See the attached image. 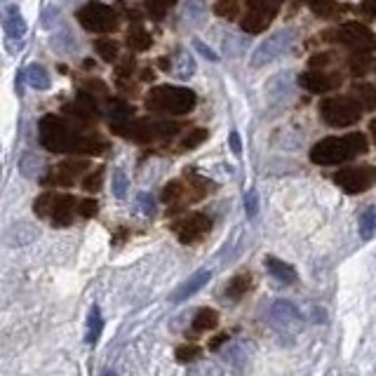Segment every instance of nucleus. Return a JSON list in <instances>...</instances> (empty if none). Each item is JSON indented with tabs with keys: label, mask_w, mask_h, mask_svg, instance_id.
Segmentation results:
<instances>
[{
	"label": "nucleus",
	"mask_w": 376,
	"mask_h": 376,
	"mask_svg": "<svg viewBox=\"0 0 376 376\" xmlns=\"http://www.w3.org/2000/svg\"><path fill=\"white\" fill-rule=\"evenodd\" d=\"M85 87H87L89 94H101V97H104V94H109V89H106V85L101 80H87Z\"/></svg>",
	"instance_id": "49530a36"
},
{
	"label": "nucleus",
	"mask_w": 376,
	"mask_h": 376,
	"mask_svg": "<svg viewBox=\"0 0 376 376\" xmlns=\"http://www.w3.org/2000/svg\"><path fill=\"white\" fill-rule=\"evenodd\" d=\"M101 376H118V374L111 372V369H104V372H101Z\"/></svg>",
	"instance_id": "864d4df0"
},
{
	"label": "nucleus",
	"mask_w": 376,
	"mask_h": 376,
	"mask_svg": "<svg viewBox=\"0 0 376 376\" xmlns=\"http://www.w3.org/2000/svg\"><path fill=\"white\" fill-rule=\"evenodd\" d=\"M183 198H186V183H183L181 179L170 181L163 190V202H167V205H179Z\"/></svg>",
	"instance_id": "c85d7f7f"
},
{
	"label": "nucleus",
	"mask_w": 376,
	"mask_h": 376,
	"mask_svg": "<svg viewBox=\"0 0 376 376\" xmlns=\"http://www.w3.org/2000/svg\"><path fill=\"white\" fill-rule=\"evenodd\" d=\"M362 12H365L367 17H374L376 15V3H362Z\"/></svg>",
	"instance_id": "3c124183"
},
{
	"label": "nucleus",
	"mask_w": 376,
	"mask_h": 376,
	"mask_svg": "<svg viewBox=\"0 0 376 376\" xmlns=\"http://www.w3.org/2000/svg\"><path fill=\"white\" fill-rule=\"evenodd\" d=\"M3 28H5V35L12 40V38H24L26 35V21H24L21 12L17 5H8L3 12Z\"/></svg>",
	"instance_id": "dca6fc26"
},
{
	"label": "nucleus",
	"mask_w": 376,
	"mask_h": 376,
	"mask_svg": "<svg viewBox=\"0 0 376 376\" xmlns=\"http://www.w3.org/2000/svg\"><path fill=\"white\" fill-rule=\"evenodd\" d=\"M266 268H268V273L278 280V283H285V285L296 283V271H294V268H292L289 264H285V261L276 259V256H268Z\"/></svg>",
	"instance_id": "aec40b11"
},
{
	"label": "nucleus",
	"mask_w": 376,
	"mask_h": 376,
	"mask_svg": "<svg viewBox=\"0 0 376 376\" xmlns=\"http://www.w3.org/2000/svg\"><path fill=\"white\" fill-rule=\"evenodd\" d=\"M19 172L26 179H38L40 172H43V160L35 153H24L19 158Z\"/></svg>",
	"instance_id": "bb28decb"
},
{
	"label": "nucleus",
	"mask_w": 376,
	"mask_h": 376,
	"mask_svg": "<svg viewBox=\"0 0 376 376\" xmlns=\"http://www.w3.org/2000/svg\"><path fill=\"white\" fill-rule=\"evenodd\" d=\"M367 148V136L362 132H350L346 136H327V139L318 141L310 148V160L315 165L332 167L348 163L350 158H357V155H365Z\"/></svg>",
	"instance_id": "f03ea898"
},
{
	"label": "nucleus",
	"mask_w": 376,
	"mask_h": 376,
	"mask_svg": "<svg viewBox=\"0 0 376 376\" xmlns=\"http://www.w3.org/2000/svg\"><path fill=\"white\" fill-rule=\"evenodd\" d=\"M214 12L219 17H224V19H235V15L240 12V5H238V0H217Z\"/></svg>",
	"instance_id": "c9c22d12"
},
{
	"label": "nucleus",
	"mask_w": 376,
	"mask_h": 376,
	"mask_svg": "<svg viewBox=\"0 0 376 376\" xmlns=\"http://www.w3.org/2000/svg\"><path fill=\"white\" fill-rule=\"evenodd\" d=\"M198 104V94L190 87L158 85L146 94V106L151 111L167 113V116H186Z\"/></svg>",
	"instance_id": "7ed1b4c3"
},
{
	"label": "nucleus",
	"mask_w": 376,
	"mask_h": 376,
	"mask_svg": "<svg viewBox=\"0 0 376 376\" xmlns=\"http://www.w3.org/2000/svg\"><path fill=\"white\" fill-rule=\"evenodd\" d=\"M153 45V35L146 31L144 26H134L127 33V47L134 52H146Z\"/></svg>",
	"instance_id": "4be33fe9"
},
{
	"label": "nucleus",
	"mask_w": 376,
	"mask_h": 376,
	"mask_svg": "<svg viewBox=\"0 0 376 376\" xmlns=\"http://www.w3.org/2000/svg\"><path fill=\"white\" fill-rule=\"evenodd\" d=\"M308 5L315 12V17H332L337 12V3L334 0H308Z\"/></svg>",
	"instance_id": "e433bc0d"
},
{
	"label": "nucleus",
	"mask_w": 376,
	"mask_h": 376,
	"mask_svg": "<svg viewBox=\"0 0 376 376\" xmlns=\"http://www.w3.org/2000/svg\"><path fill=\"white\" fill-rule=\"evenodd\" d=\"M101 183H104V170L92 172V174L85 177V181H82V188L87 190V193H97V190H101Z\"/></svg>",
	"instance_id": "ea45409f"
},
{
	"label": "nucleus",
	"mask_w": 376,
	"mask_h": 376,
	"mask_svg": "<svg viewBox=\"0 0 376 376\" xmlns=\"http://www.w3.org/2000/svg\"><path fill=\"white\" fill-rule=\"evenodd\" d=\"M94 50H97L99 59H104V62L113 64L118 59V43L111 38H99L97 43H94Z\"/></svg>",
	"instance_id": "473e14b6"
},
{
	"label": "nucleus",
	"mask_w": 376,
	"mask_h": 376,
	"mask_svg": "<svg viewBox=\"0 0 376 376\" xmlns=\"http://www.w3.org/2000/svg\"><path fill=\"white\" fill-rule=\"evenodd\" d=\"M40 144L52 153H82V155H99L106 151V141L97 134H82L64 118L45 116L38 123Z\"/></svg>",
	"instance_id": "f257e3e1"
},
{
	"label": "nucleus",
	"mask_w": 376,
	"mask_h": 376,
	"mask_svg": "<svg viewBox=\"0 0 376 376\" xmlns=\"http://www.w3.org/2000/svg\"><path fill=\"white\" fill-rule=\"evenodd\" d=\"M332 62V55L330 52H322V55H315L310 59V69H327V64Z\"/></svg>",
	"instance_id": "a18cd8bd"
},
{
	"label": "nucleus",
	"mask_w": 376,
	"mask_h": 376,
	"mask_svg": "<svg viewBox=\"0 0 376 376\" xmlns=\"http://www.w3.org/2000/svg\"><path fill=\"white\" fill-rule=\"evenodd\" d=\"M374 233H376V207H367L360 214V235L362 240H372Z\"/></svg>",
	"instance_id": "2f4dec72"
},
{
	"label": "nucleus",
	"mask_w": 376,
	"mask_h": 376,
	"mask_svg": "<svg viewBox=\"0 0 376 376\" xmlns=\"http://www.w3.org/2000/svg\"><path fill=\"white\" fill-rule=\"evenodd\" d=\"M249 287H252V278H249V273H240V276H235L229 285H226V296L233 301H238L247 294Z\"/></svg>",
	"instance_id": "5701e85b"
},
{
	"label": "nucleus",
	"mask_w": 376,
	"mask_h": 376,
	"mask_svg": "<svg viewBox=\"0 0 376 376\" xmlns=\"http://www.w3.org/2000/svg\"><path fill=\"white\" fill-rule=\"evenodd\" d=\"M139 207H141V212H144L146 217H153V214H155V198H153V195H148V193H141L139 195Z\"/></svg>",
	"instance_id": "c03bdc74"
},
{
	"label": "nucleus",
	"mask_w": 376,
	"mask_h": 376,
	"mask_svg": "<svg viewBox=\"0 0 376 376\" xmlns=\"http://www.w3.org/2000/svg\"><path fill=\"white\" fill-rule=\"evenodd\" d=\"M26 78H28V82H31V87H35V89H47V87H50V73H47L40 64L28 66Z\"/></svg>",
	"instance_id": "72a5a7b5"
},
{
	"label": "nucleus",
	"mask_w": 376,
	"mask_h": 376,
	"mask_svg": "<svg viewBox=\"0 0 376 376\" xmlns=\"http://www.w3.org/2000/svg\"><path fill=\"white\" fill-rule=\"evenodd\" d=\"M210 229H212V222H210V217H205V214H188V217H183L181 222L174 224L177 238L183 244L198 242L202 235L210 233Z\"/></svg>",
	"instance_id": "9d476101"
},
{
	"label": "nucleus",
	"mask_w": 376,
	"mask_h": 376,
	"mask_svg": "<svg viewBox=\"0 0 376 376\" xmlns=\"http://www.w3.org/2000/svg\"><path fill=\"white\" fill-rule=\"evenodd\" d=\"M210 278H212L210 271H198L195 276H190L186 283H183L181 287H179L174 294L170 296V301H172V303H181V301L190 299V296H193L195 292H200L207 283H210Z\"/></svg>",
	"instance_id": "2eb2a0df"
},
{
	"label": "nucleus",
	"mask_w": 376,
	"mask_h": 376,
	"mask_svg": "<svg viewBox=\"0 0 376 376\" xmlns=\"http://www.w3.org/2000/svg\"><path fill=\"white\" fill-rule=\"evenodd\" d=\"M292 40H294V33L292 31H278V33L268 35L264 43L254 50L252 64L254 66H266V64L276 62L278 57H283L292 47Z\"/></svg>",
	"instance_id": "1a4fd4ad"
},
{
	"label": "nucleus",
	"mask_w": 376,
	"mask_h": 376,
	"mask_svg": "<svg viewBox=\"0 0 376 376\" xmlns=\"http://www.w3.org/2000/svg\"><path fill=\"white\" fill-rule=\"evenodd\" d=\"M348 66L353 75H365L369 66H372V62H369V55H365V52H355V55L348 59Z\"/></svg>",
	"instance_id": "f704fd0d"
},
{
	"label": "nucleus",
	"mask_w": 376,
	"mask_h": 376,
	"mask_svg": "<svg viewBox=\"0 0 376 376\" xmlns=\"http://www.w3.org/2000/svg\"><path fill=\"white\" fill-rule=\"evenodd\" d=\"M231 151L235 155H242V144H240V134L238 132H231Z\"/></svg>",
	"instance_id": "09e8293b"
},
{
	"label": "nucleus",
	"mask_w": 376,
	"mask_h": 376,
	"mask_svg": "<svg viewBox=\"0 0 376 376\" xmlns=\"http://www.w3.org/2000/svg\"><path fill=\"white\" fill-rule=\"evenodd\" d=\"M33 212L40 219H50V224L55 229H66L73 224L78 202L73 195H62V193H43L33 202Z\"/></svg>",
	"instance_id": "20e7f679"
},
{
	"label": "nucleus",
	"mask_w": 376,
	"mask_h": 376,
	"mask_svg": "<svg viewBox=\"0 0 376 376\" xmlns=\"http://www.w3.org/2000/svg\"><path fill=\"white\" fill-rule=\"evenodd\" d=\"M193 45H195V50H198L200 55L205 57V59H210V62H217V55H214V52H212L210 47H207L205 43H200V40H195Z\"/></svg>",
	"instance_id": "de8ad7c7"
},
{
	"label": "nucleus",
	"mask_w": 376,
	"mask_h": 376,
	"mask_svg": "<svg viewBox=\"0 0 376 376\" xmlns=\"http://www.w3.org/2000/svg\"><path fill=\"white\" fill-rule=\"evenodd\" d=\"M172 73L181 78V80H188V78L195 73V62L186 50H179L177 55L172 57Z\"/></svg>",
	"instance_id": "412c9836"
},
{
	"label": "nucleus",
	"mask_w": 376,
	"mask_h": 376,
	"mask_svg": "<svg viewBox=\"0 0 376 376\" xmlns=\"http://www.w3.org/2000/svg\"><path fill=\"white\" fill-rule=\"evenodd\" d=\"M362 104L353 94H343V97H332L320 104V118L330 127H350L362 118Z\"/></svg>",
	"instance_id": "39448f33"
},
{
	"label": "nucleus",
	"mask_w": 376,
	"mask_h": 376,
	"mask_svg": "<svg viewBox=\"0 0 376 376\" xmlns=\"http://www.w3.org/2000/svg\"><path fill=\"white\" fill-rule=\"evenodd\" d=\"M113 195L118 200H123L127 195V177H125L120 167H116V172H113Z\"/></svg>",
	"instance_id": "4c0bfd02"
},
{
	"label": "nucleus",
	"mask_w": 376,
	"mask_h": 376,
	"mask_svg": "<svg viewBox=\"0 0 376 376\" xmlns=\"http://www.w3.org/2000/svg\"><path fill=\"white\" fill-rule=\"evenodd\" d=\"M35 238V229L28 224H15L8 231V242L10 244H26Z\"/></svg>",
	"instance_id": "cd10ccee"
},
{
	"label": "nucleus",
	"mask_w": 376,
	"mask_h": 376,
	"mask_svg": "<svg viewBox=\"0 0 376 376\" xmlns=\"http://www.w3.org/2000/svg\"><path fill=\"white\" fill-rule=\"evenodd\" d=\"M271 320H273V325L280 327V330H289V332H296L303 325L301 310L292 301H285V299L276 301L271 306Z\"/></svg>",
	"instance_id": "f8f14e48"
},
{
	"label": "nucleus",
	"mask_w": 376,
	"mask_h": 376,
	"mask_svg": "<svg viewBox=\"0 0 376 376\" xmlns=\"http://www.w3.org/2000/svg\"><path fill=\"white\" fill-rule=\"evenodd\" d=\"M78 214H80L82 219H89V217H94V214H97V200L87 198V200L78 202Z\"/></svg>",
	"instance_id": "37998d69"
},
{
	"label": "nucleus",
	"mask_w": 376,
	"mask_h": 376,
	"mask_svg": "<svg viewBox=\"0 0 376 376\" xmlns=\"http://www.w3.org/2000/svg\"><path fill=\"white\" fill-rule=\"evenodd\" d=\"M101 330H104V318H101V310L99 306H92L89 310V320H87V334H85V341L89 346H94L99 341Z\"/></svg>",
	"instance_id": "a878e982"
},
{
	"label": "nucleus",
	"mask_w": 376,
	"mask_h": 376,
	"mask_svg": "<svg viewBox=\"0 0 376 376\" xmlns=\"http://www.w3.org/2000/svg\"><path fill=\"white\" fill-rule=\"evenodd\" d=\"M198 355H200V348H198V346H181V348L177 350L179 362H193Z\"/></svg>",
	"instance_id": "79ce46f5"
},
{
	"label": "nucleus",
	"mask_w": 376,
	"mask_h": 376,
	"mask_svg": "<svg viewBox=\"0 0 376 376\" xmlns=\"http://www.w3.org/2000/svg\"><path fill=\"white\" fill-rule=\"evenodd\" d=\"M85 167L87 163H82V160H66V163L55 167V170L43 179V183L45 186H71V183L85 172Z\"/></svg>",
	"instance_id": "ddd939ff"
},
{
	"label": "nucleus",
	"mask_w": 376,
	"mask_h": 376,
	"mask_svg": "<svg viewBox=\"0 0 376 376\" xmlns=\"http://www.w3.org/2000/svg\"><path fill=\"white\" fill-rule=\"evenodd\" d=\"M219 325V313L214 308H200L193 318V330L195 332H210Z\"/></svg>",
	"instance_id": "393cba45"
},
{
	"label": "nucleus",
	"mask_w": 376,
	"mask_h": 376,
	"mask_svg": "<svg viewBox=\"0 0 376 376\" xmlns=\"http://www.w3.org/2000/svg\"><path fill=\"white\" fill-rule=\"evenodd\" d=\"M339 188H343L346 193L357 195L365 193L376 183V167L374 165H353V167H343L334 174Z\"/></svg>",
	"instance_id": "0eeeda50"
},
{
	"label": "nucleus",
	"mask_w": 376,
	"mask_h": 376,
	"mask_svg": "<svg viewBox=\"0 0 376 376\" xmlns=\"http://www.w3.org/2000/svg\"><path fill=\"white\" fill-rule=\"evenodd\" d=\"M337 43H341L346 47H350V50L355 52H365L369 55L372 50H376V35L369 26L360 21H348L343 24L341 28H337V33L332 35Z\"/></svg>",
	"instance_id": "6e6552de"
},
{
	"label": "nucleus",
	"mask_w": 376,
	"mask_h": 376,
	"mask_svg": "<svg viewBox=\"0 0 376 376\" xmlns=\"http://www.w3.org/2000/svg\"><path fill=\"white\" fill-rule=\"evenodd\" d=\"M188 376H224V369L214 360H198L188 367Z\"/></svg>",
	"instance_id": "c756f323"
},
{
	"label": "nucleus",
	"mask_w": 376,
	"mask_h": 376,
	"mask_svg": "<svg viewBox=\"0 0 376 376\" xmlns=\"http://www.w3.org/2000/svg\"><path fill=\"white\" fill-rule=\"evenodd\" d=\"M132 71H134V62H132V59H127V62H125L123 66L118 69V75H120V78H127V75H132Z\"/></svg>",
	"instance_id": "8fccbe9b"
},
{
	"label": "nucleus",
	"mask_w": 376,
	"mask_h": 376,
	"mask_svg": "<svg viewBox=\"0 0 376 376\" xmlns=\"http://www.w3.org/2000/svg\"><path fill=\"white\" fill-rule=\"evenodd\" d=\"M276 19V10L273 8H261V5H249V10L242 17V31L247 33H264L271 21Z\"/></svg>",
	"instance_id": "4468645a"
},
{
	"label": "nucleus",
	"mask_w": 376,
	"mask_h": 376,
	"mask_svg": "<svg viewBox=\"0 0 376 376\" xmlns=\"http://www.w3.org/2000/svg\"><path fill=\"white\" fill-rule=\"evenodd\" d=\"M369 134H372V139H374V144H376V118L372 123H369Z\"/></svg>",
	"instance_id": "603ef678"
},
{
	"label": "nucleus",
	"mask_w": 376,
	"mask_h": 376,
	"mask_svg": "<svg viewBox=\"0 0 376 376\" xmlns=\"http://www.w3.org/2000/svg\"><path fill=\"white\" fill-rule=\"evenodd\" d=\"M202 141H207V129H202V127H195V129H190V132L183 136V148H198Z\"/></svg>",
	"instance_id": "58836bf2"
},
{
	"label": "nucleus",
	"mask_w": 376,
	"mask_h": 376,
	"mask_svg": "<svg viewBox=\"0 0 376 376\" xmlns=\"http://www.w3.org/2000/svg\"><path fill=\"white\" fill-rule=\"evenodd\" d=\"M66 111H69V113H75V118H80V120H92V118L99 116L97 99H94V94H89L87 89H85V92L78 94L73 104L66 106Z\"/></svg>",
	"instance_id": "f3484780"
},
{
	"label": "nucleus",
	"mask_w": 376,
	"mask_h": 376,
	"mask_svg": "<svg viewBox=\"0 0 376 376\" xmlns=\"http://www.w3.org/2000/svg\"><path fill=\"white\" fill-rule=\"evenodd\" d=\"M129 139H134L136 144H151L153 139H160V127L153 120H139L129 127Z\"/></svg>",
	"instance_id": "a211bd4d"
},
{
	"label": "nucleus",
	"mask_w": 376,
	"mask_h": 376,
	"mask_svg": "<svg viewBox=\"0 0 376 376\" xmlns=\"http://www.w3.org/2000/svg\"><path fill=\"white\" fill-rule=\"evenodd\" d=\"M75 19L80 21V26L89 33H111L118 28V12L109 8V5L97 3V0L82 5V8L75 12Z\"/></svg>",
	"instance_id": "423d86ee"
},
{
	"label": "nucleus",
	"mask_w": 376,
	"mask_h": 376,
	"mask_svg": "<svg viewBox=\"0 0 376 376\" xmlns=\"http://www.w3.org/2000/svg\"><path fill=\"white\" fill-rule=\"evenodd\" d=\"M177 5V0H146V12L155 21L165 19V15Z\"/></svg>",
	"instance_id": "7c9ffc66"
},
{
	"label": "nucleus",
	"mask_w": 376,
	"mask_h": 376,
	"mask_svg": "<svg viewBox=\"0 0 376 376\" xmlns=\"http://www.w3.org/2000/svg\"><path fill=\"white\" fill-rule=\"evenodd\" d=\"M299 85L313 94H322V92H330V89L341 85V75L330 73V71H325V69H310L306 73L299 75Z\"/></svg>",
	"instance_id": "9b49d317"
},
{
	"label": "nucleus",
	"mask_w": 376,
	"mask_h": 376,
	"mask_svg": "<svg viewBox=\"0 0 376 376\" xmlns=\"http://www.w3.org/2000/svg\"><path fill=\"white\" fill-rule=\"evenodd\" d=\"M244 212H247L249 219H254L256 212H259V200H256L254 190H247V193H244Z\"/></svg>",
	"instance_id": "a19ab883"
},
{
	"label": "nucleus",
	"mask_w": 376,
	"mask_h": 376,
	"mask_svg": "<svg viewBox=\"0 0 376 376\" xmlns=\"http://www.w3.org/2000/svg\"><path fill=\"white\" fill-rule=\"evenodd\" d=\"M353 97L360 101L365 111H374L376 109V85H369V82H355V85H353Z\"/></svg>",
	"instance_id": "b1692460"
},
{
	"label": "nucleus",
	"mask_w": 376,
	"mask_h": 376,
	"mask_svg": "<svg viewBox=\"0 0 376 376\" xmlns=\"http://www.w3.org/2000/svg\"><path fill=\"white\" fill-rule=\"evenodd\" d=\"M224 357H226V365H229L233 372H242L247 367V360H249V346L247 343H231L229 348L224 350Z\"/></svg>",
	"instance_id": "6ab92c4d"
}]
</instances>
